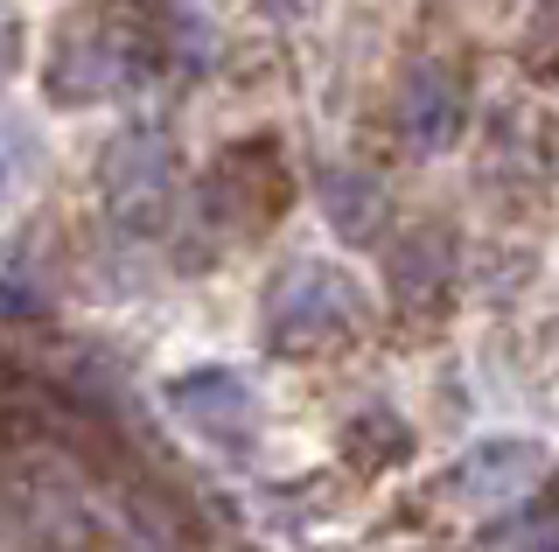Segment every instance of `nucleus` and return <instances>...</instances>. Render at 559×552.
I'll list each match as a JSON object with an SVG mask.
<instances>
[{"label": "nucleus", "mask_w": 559, "mask_h": 552, "mask_svg": "<svg viewBox=\"0 0 559 552\" xmlns=\"http://www.w3.org/2000/svg\"><path fill=\"white\" fill-rule=\"evenodd\" d=\"M168 406H175V420H182L189 434L210 441V447H224V455H245L252 434H259L252 392H245L231 371H189V377H175Z\"/></svg>", "instance_id": "1"}, {"label": "nucleus", "mask_w": 559, "mask_h": 552, "mask_svg": "<svg viewBox=\"0 0 559 552\" xmlns=\"http://www.w3.org/2000/svg\"><path fill=\"white\" fill-rule=\"evenodd\" d=\"M538 447L532 441H483L476 455L454 469V490H468L476 504H518L524 490H538Z\"/></svg>", "instance_id": "2"}]
</instances>
